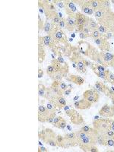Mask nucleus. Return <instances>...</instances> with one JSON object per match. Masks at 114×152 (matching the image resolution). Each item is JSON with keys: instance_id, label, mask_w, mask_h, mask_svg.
<instances>
[{"instance_id": "nucleus-16", "label": "nucleus", "mask_w": 114, "mask_h": 152, "mask_svg": "<svg viewBox=\"0 0 114 152\" xmlns=\"http://www.w3.org/2000/svg\"><path fill=\"white\" fill-rule=\"evenodd\" d=\"M38 94H39L40 97H43V98L49 100L52 94H51L50 91V88H48L45 85L40 83L38 85Z\"/></svg>"}, {"instance_id": "nucleus-34", "label": "nucleus", "mask_w": 114, "mask_h": 152, "mask_svg": "<svg viewBox=\"0 0 114 152\" xmlns=\"http://www.w3.org/2000/svg\"><path fill=\"white\" fill-rule=\"evenodd\" d=\"M66 126H67L66 120L65 119L62 118V120L59 122V124L57 125L56 128H58V129H64L66 127Z\"/></svg>"}, {"instance_id": "nucleus-24", "label": "nucleus", "mask_w": 114, "mask_h": 152, "mask_svg": "<svg viewBox=\"0 0 114 152\" xmlns=\"http://www.w3.org/2000/svg\"><path fill=\"white\" fill-rule=\"evenodd\" d=\"M81 149L86 152H98L96 145H83L79 146Z\"/></svg>"}, {"instance_id": "nucleus-37", "label": "nucleus", "mask_w": 114, "mask_h": 152, "mask_svg": "<svg viewBox=\"0 0 114 152\" xmlns=\"http://www.w3.org/2000/svg\"><path fill=\"white\" fill-rule=\"evenodd\" d=\"M62 119V117H61V116H56L55 118H54V119H53L52 124H53L55 127H56L57 125L59 124V122H60Z\"/></svg>"}, {"instance_id": "nucleus-14", "label": "nucleus", "mask_w": 114, "mask_h": 152, "mask_svg": "<svg viewBox=\"0 0 114 152\" xmlns=\"http://www.w3.org/2000/svg\"><path fill=\"white\" fill-rule=\"evenodd\" d=\"M95 44L97 47L102 51V52H108L110 49V44L107 40H106L104 37L98 38L94 40Z\"/></svg>"}, {"instance_id": "nucleus-30", "label": "nucleus", "mask_w": 114, "mask_h": 152, "mask_svg": "<svg viewBox=\"0 0 114 152\" xmlns=\"http://www.w3.org/2000/svg\"><path fill=\"white\" fill-rule=\"evenodd\" d=\"M90 35H91V37L93 38L94 40H95V39H98V38L104 37V34H100V33L98 31V30H94L93 31H91Z\"/></svg>"}, {"instance_id": "nucleus-48", "label": "nucleus", "mask_w": 114, "mask_h": 152, "mask_svg": "<svg viewBox=\"0 0 114 152\" xmlns=\"http://www.w3.org/2000/svg\"><path fill=\"white\" fill-rule=\"evenodd\" d=\"M71 92H72V88H69V89H67L66 91H64V95H66V96H68V95H69L70 94H71Z\"/></svg>"}, {"instance_id": "nucleus-36", "label": "nucleus", "mask_w": 114, "mask_h": 152, "mask_svg": "<svg viewBox=\"0 0 114 152\" xmlns=\"http://www.w3.org/2000/svg\"><path fill=\"white\" fill-rule=\"evenodd\" d=\"M66 18H61V20L59 21V23L58 24V26H59V28L62 29V28H66Z\"/></svg>"}, {"instance_id": "nucleus-35", "label": "nucleus", "mask_w": 114, "mask_h": 152, "mask_svg": "<svg viewBox=\"0 0 114 152\" xmlns=\"http://www.w3.org/2000/svg\"><path fill=\"white\" fill-rule=\"evenodd\" d=\"M102 2V7H104V8H106V9H111V7H110V1L109 0H101Z\"/></svg>"}, {"instance_id": "nucleus-1", "label": "nucleus", "mask_w": 114, "mask_h": 152, "mask_svg": "<svg viewBox=\"0 0 114 152\" xmlns=\"http://www.w3.org/2000/svg\"><path fill=\"white\" fill-rule=\"evenodd\" d=\"M94 17L100 26H102L109 32L114 33V12L111 9L100 8L94 12Z\"/></svg>"}, {"instance_id": "nucleus-44", "label": "nucleus", "mask_w": 114, "mask_h": 152, "mask_svg": "<svg viewBox=\"0 0 114 152\" xmlns=\"http://www.w3.org/2000/svg\"><path fill=\"white\" fill-rule=\"evenodd\" d=\"M97 30H98V31H99L100 34H104V35H105L106 34H107L108 32H109L105 28H104V27H102V26H99V28H98Z\"/></svg>"}, {"instance_id": "nucleus-49", "label": "nucleus", "mask_w": 114, "mask_h": 152, "mask_svg": "<svg viewBox=\"0 0 114 152\" xmlns=\"http://www.w3.org/2000/svg\"><path fill=\"white\" fill-rule=\"evenodd\" d=\"M109 97H110V99L112 100V103H113V104L114 105V92L113 94H111L109 96Z\"/></svg>"}, {"instance_id": "nucleus-27", "label": "nucleus", "mask_w": 114, "mask_h": 152, "mask_svg": "<svg viewBox=\"0 0 114 152\" xmlns=\"http://www.w3.org/2000/svg\"><path fill=\"white\" fill-rule=\"evenodd\" d=\"M56 143L57 146H59L60 148H66V140L63 136H62L61 135H57L56 136Z\"/></svg>"}, {"instance_id": "nucleus-53", "label": "nucleus", "mask_w": 114, "mask_h": 152, "mask_svg": "<svg viewBox=\"0 0 114 152\" xmlns=\"http://www.w3.org/2000/svg\"><path fill=\"white\" fill-rule=\"evenodd\" d=\"M110 129L113 130V131H114V126H110Z\"/></svg>"}, {"instance_id": "nucleus-4", "label": "nucleus", "mask_w": 114, "mask_h": 152, "mask_svg": "<svg viewBox=\"0 0 114 152\" xmlns=\"http://www.w3.org/2000/svg\"><path fill=\"white\" fill-rule=\"evenodd\" d=\"M56 136L57 135L55 132H53L52 129L48 128L43 129L39 132V138L40 139L46 144L53 147L57 146Z\"/></svg>"}, {"instance_id": "nucleus-25", "label": "nucleus", "mask_w": 114, "mask_h": 152, "mask_svg": "<svg viewBox=\"0 0 114 152\" xmlns=\"http://www.w3.org/2000/svg\"><path fill=\"white\" fill-rule=\"evenodd\" d=\"M99 26L100 25L98 24V23H97L96 20H94V19L91 18L89 17L88 22V26H87V27L89 28V30L91 31V32L94 31V30L98 29Z\"/></svg>"}, {"instance_id": "nucleus-41", "label": "nucleus", "mask_w": 114, "mask_h": 152, "mask_svg": "<svg viewBox=\"0 0 114 152\" xmlns=\"http://www.w3.org/2000/svg\"><path fill=\"white\" fill-rule=\"evenodd\" d=\"M76 71L78 73H80V74H85L87 72V69L86 67H78V66H77L76 67Z\"/></svg>"}, {"instance_id": "nucleus-23", "label": "nucleus", "mask_w": 114, "mask_h": 152, "mask_svg": "<svg viewBox=\"0 0 114 152\" xmlns=\"http://www.w3.org/2000/svg\"><path fill=\"white\" fill-rule=\"evenodd\" d=\"M81 130H82L83 132H85L88 135H90V136L97 137V135H99V133L97 132V131L96 129H94V128H91V127L88 126H84L81 128Z\"/></svg>"}, {"instance_id": "nucleus-45", "label": "nucleus", "mask_w": 114, "mask_h": 152, "mask_svg": "<svg viewBox=\"0 0 114 152\" xmlns=\"http://www.w3.org/2000/svg\"><path fill=\"white\" fill-rule=\"evenodd\" d=\"M114 36V33H112V32H108L107 34H106L104 35V38H105L106 40H109L110 38L113 37Z\"/></svg>"}, {"instance_id": "nucleus-13", "label": "nucleus", "mask_w": 114, "mask_h": 152, "mask_svg": "<svg viewBox=\"0 0 114 152\" xmlns=\"http://www.w3.org/2000/svg\"><path fill=\"white\" fill-rule=\"evenodd\" d=\"M47 53L45 51V45L43 42L42 37L39 36L38 37V62L42 63L44 61Z\"/></svg>"}, {"instance_id": "nucleus-42", "label": "nucleus", "mask_w": 114, "mask_h": 152, "mask_svg": "<svg viewBox=\"0 0 114 152\" xmlns=\"http://www.w3.org/2000/svg\"><path fill=\"white\" fill-rule=\"evenodd\" d=\"M59 87H60V88H61V90L62 91H66L68 89V85H66V83L63 82V81H59Z\"/></svg>"}, {"instance_id": "nucleus-40", "label": "nucleus", "mask_w": 114, "mask_h": 152, "mask_svg": "<svg viewBox=\"0 0 114 152\" xmlns=\"http://www.w3.org/2000/svg\"><path fill=\"white\" fill-rule=\"evenodd\" d=\"M104 135H105L107 138H112V139H114V131H113V130H111V129L107 132L106 133H104Z\"/></svg>"}, {"instance_id": "nucleus-20", "label": "nucleus", "mask_w": 114, "mask_h": 152, "mask_svg": "<svg viewBox=\"0 0 114 152\" xmlns=\"http://www.w3.org/2000/svg\"><path fill=\"white\" fill-rule=\"evenodd\" d=\"M99 115L102 117L105 118H111L112 116V111H111V106L105 104L102 107V108L99 110Z\"/></svg>"}, {"instance_id": "nucleus-50", "label": "nucleus", "mask_w": 114, "mask_h": 152, "mask_svg": "<svg viewBox=\"0 0 114 152\" xmlns=\"http://www.w3.org/2000/svg\"><path fill=\"white\" fill-rule=\"evenodd\" d=\"M111 111H112L113 117H114V105L111 106Z\"/></svg>"}, {"instance_id": "nucleus-22", "label": "nucleus", "mask_w": 114, "mask_h": 152, "mask_svg": "<svg viewBox=\"0 0 114 152\" xmlns=\"http://www.w3.org/2000/svg\"><path fill=\"white\" fill-rule=\"evenodd\" d=\"M94 86H95V88L98 90V91H101L102 93L105 94H107L108 91L110 89V88L107 86V85H106L104 82L100 81H97V82L95 83Z\"/></svg>"}, {"instance_id": "nucleus-26", "label": "nucleus", "mask_w": 114, "mask_h": 152, "mask_svg": "<svg viewBox=\"0 0 114 152\" xmlns=\"http://www.w3.org/2000/svg\"><path fill=\"white\" fill-rule=\"evenodd\" d=\"M89 1H90V4L94 12L102 7L101 0H89Z\"/></svg>"}, {"instance_id": "nucleus-51", "label": "nucleus", "mask_w": 114, "mask_h": 152, "mask_svg": "<svg viewBox=\"0 0 114 152\" xmlns=\"http://www.w3.org/2000/svg\"><path fill=\"white\" fill-rule=\"evenodd\" d=\"M110 66V67H112L113 69H114V59H113V60L112 62H111V63L110 64V66Z\"/></svg>"}, {"instance_id": "nucleus-21", "label": "nucleus", "mask_w": 114, "mask_h": 152, "mask_svg": "<svg viewBox=\"0 0 114 152\" xmlns=\"http://www.w3.org/2000/svg\"><path fill=\"white\" fill-rule=\"evenodd\" d=\"M66 29L70 32L75 31L76 28V23L75 18L70 17H66Z\"/></svg>"}, {"instance_id": "nucleus-39", "label": "nucleus", "mask_w": 114, "mask_h": 152, "mask_svg": "<svg viewBox=\"0 0 114 152\" xmlns=\"http://www.w3.org/2000/svg\"><path fill=\"white\" fill-rule=\"evenodd\" d=\"M79 37H80V39H81V40H86L87 38L91 37V35L88 34H85L84 32H80V33H79Z\"/></svg>"}, {"instance_id": "nucleus-52", "label": "nucleus", "mask_w": 114, "mask_h": 152, "mask_svg": "<svg viewBox=\"0 0 114 152\" xmlns=\"http://www.w3.org/2000/svg\"><path fill=\"white\" fill-rule=\"evenodd\" d=\"M40 149H41V151H48V150H47V148H40Z\"/></svg>"}, {"instance_id": "nucleus-18", "label": "nucleus", "mask_w": 114, "mask_h": 152, "mask_svg": "<svg viewBox=\"0 0 114 152\" xmlns=\"http://www.w3.org/2000/svg\"><path fill=\"white\" fill-rule=\"evenodd\" d=\"M66 78V80L70 81V82L74 83V84H75V85H79V86H80V85H84L85 82V80L82 78V77L76 75L71 74Z\"/></svg>"}, {"instance_id": "nucleus-11", "label": "nucleus", "mask_w": 114, "mask_h": 152, "mask_svg": "<svg viewBox=\"0 0 114 152\" xmlns=\"http://www.w3.org/2000/svg\"><path fill=\"white\" fill-rule=\"evenodd\" d=\"M75 3L80 7L81 12L85 14V15H91L92 14H94V11L92 9L91 4H90V1H85V0H78L75 1Z\"/></svg>"}, {"instance_id": "nucleus-3", "label": "nucleus", "mask_w": 114, "mask_h": 152, "mask_svg": "<svg viewBox=\"0 0 114 152\" xmlns=\"http://www.w3.org/2000/svg\"><path fill=\"white\" fill-rule=\"evenodd\" d=\"M78 49L81 54L88 57L93 61L97 53H99L95 47H92V45L90 44L88 42L83 40H79L78 42Z\"/></svg>"}, {"instance_id": "nucleus-6", "label": "nucleus", "mask_w": 114, "mask_h": 152, "mask_svg": "<svg viewBox=\"0 0 114 152\" xmlns=\"http://www.w3.org/2000/svg\"><path fill=\"white\" fill-rule=\"evenodd\" d=\"M111 121L110 119H98L93 122V128L96 129L99 134H104L110 130Z\"/></svg>"}, {"instance_id": "nucleus-19", "label": "nucleus", "mask_w": 114, "mask_h": 152, "mask_svg": "<svg viewBox=\"0 0 114 152\" xmlns=\"http://www.w3.org/2000/svg\"><path fill=\"white\" fill-rule=\"evenodd\" d=\"M52 95L58 94V95H64V91H62L59 87V81H53V83L51 84L50 87L49 88Z\"/></svg>"}, {"instance_id": "nucleus-5", "label": "nucleus", "mask_w": 114, "mask_h": 152, "mask_svg": "<svg viewBox=\"0 0 114 152\" xmlns=\"http://www.w3.org/2000/svg\"><path fill=\"white\" fill-rule=\"evenodd\" d=\"M56 117V114L51 113L46 106L40 104L38 107V120L41 123H53Z\"/></svg>"}, {"instance_id": "nucleus-7", "label": "nucleus", "mask_w": 114, "mask_h": 152, "mask_svg": "<svg viewBox=\"0 0 114 152\" xmlns=\"http://www.w3.org/2000/svg\"><path fill=\"white\" fill-rule=\"evenodd\" d=\"M88 16L83 14L81 12H78L76 13L75 16V20L76 23L75 31L80 33L82 31L83 28L88 26Z\"/></svg>"}, {"instance_id": "nucleus-10", "label": "nucleus", "mask_w": 114, "mask_h": 152, "mask_svg": "<svg viewBox=\"0 0 114 152\" xmlns=\"http://www.w3.org/2000/svg\"><path fill=\"white\" fill-rule=\"evenodd\" d=\"M48 100L49 102L53 104L56 108H58L59 110L62 109V108H64L66 106V99L64 98L63 95H51Z\"/></svg>"}, {"instance_id": "nucleus-55", "label": "nucleus", "mask_w": 114, "mask_h": 152, "mask_svg": "<svg viewBox=\"0 0 114 152\" xmlns=\"http://www.w3.org/2000/svg\"><path fill=\"white\" fill-rule=\"evenodd\" d=\"M111 2H112L113 4H114V0H112V1H111Z\"/></svg>"}, {"instance_id": "nucleus-17", "label": "nucleus", "mask_w": 114, "mask_h": 152, "mask_svg": "<svg viewBox=\"0 0 114 152\" xmlns=\"http://www.w3.org/2000/svg\"><path fill=\"white\" fill-rule=\"evenodd\" d=\"M97 137L88 135L83 138H78V146L83 145H96Z\"/></svg>"}, {"instance_id": "nucleus-2", "label": "nucleus", "mask_w": 114, "mask_h": 152, "mask_svg": "<svg viewBox=\"0 0 114 152\" xmlns=\"http://www.w3.org/2000/svg\"><path fill=\"white\" fill-rule=\"evenodd\" d=\"M53 40L55 41L56 44L58 46L59 44L67 45L69 43V39L67 37V35L65 34V32L59 28L58 24L51 22V31L50 33Z\"/></svg>"}, {"instance_id": "nucleus-54", "label": "nucleus", "mask_w": 114, "mask_h": 152, "mask_svg": "<svg viewBox=\"0 0 114 152\" xmlns=\"http://www.w3.org/2000/svg\"><path fill=\"white\" fill-rule=\"evenodd\" d=\"M78 97H75V100H77V99H78Z\"/></svg>"}, {"instance_id": "nucleus-31", "label": "nucleus", "mask_w": 114, "mask_h": 152, "mask_svg": "<svg viewBox=\"0 0 114 152\" xmlns=\"http://www.w3.org/2000/svg\"><path fill=\"white\" fill-rule=\"evenodd\" d=\"M43 31L46 33H47V34H49L50 33L51 31V21L49 20H46V21L44 22V25H43Z\"/></svg>"}, {"instance_id": "nucleus-38", "label": "nucleus", "mask_w": 114, "mask_h": 152, "mask_svg": "<svg viewBox=\"0 0 114 152\" xmlns=\"http://www.w3.org/2000/svg\"><path fill=\"white\" fill-rule=\"evenodd\" d=\"M43 25H44V22L43 21V20L40 18V16H38V28H39V31L43 29Z\"/></svg>"}, {"instance_id": "nucleus-29", "label": "nucleus", "mask_w": 114, "mask_h": 152, "mask_svg": "<svg viewBox=\"0 0 114 152\" xmlns=\"http://www.w3.org/2000/svg\"><path fill=\"white\" fill-rule=\"evenodd\" d=\"M109 72H110V71L107 70L106 72H94V74L100 78H101L102 79H104V81H107L108 82V81H109Z\"/></svg>"}, {"instance_id": "nucleus-33", "label": "nucleus", "mask_w": 114, "mask_h": 152, "mask_svg": "<svg viewBox=\"0 0 114 152\" xmlns=\"http://www.w3.org/2000/svg\"><path fill=\"white\" fill-rule=\"evenodd\" d=\"M63 78V76L62 75V73L60 72H56L53 77L52 78L53 81H61L62 79Z\"/></svg>"}, {"instance_id": "nucleus-32", "label": "nucleus", "mask_w": 114, "mask_h": 152, "mask_svg": "<svg viewBox=\"0 0 114 152\" xmlns=\"http://www.w3.org/2000/svg\"><path fill=\"white\" fill-rule=\"evenodd\" d=\"M47 75L50 76V78H53L54 74L56 73L55 69H54V67H53L51 64L50 65V66H48V67L47 68Z\"/></svg>"}, {"instance_id": "nucleus-12", "label": "nucleus", "mask_w": 114, "mask_h": 152, "mask_svg": "<svg viewBox=\"0 0 114 152\" xmlns=\"http://www.w3.org/2000/svg\"><path fill=\"white\" fill-rule=\"evenodd\" d=\"M66 140V145L67 147H73V146L78 145V138L76 135V132L67 133L64 136Z\"/></svg>"}, {"instance_id": "nucleus-43", "label": "nucleus", "mask_w": 114, "mask_h": 152, "mask_svg": "<svg viewBox=\"0 0 114 152\" xmlns=\"http://www.w3.org/2000/svg\"><path fill=\"white\" fill-rule=\"evenodd\" d=\"M108 82L114 85V74L110 71L109 72V81H108Z\"/></svg>"}, {"instance_id": "nucleus-8", "label": "nucleus", "mask_w": 114, "mask_h": 152, "mask_svg": "<svg viewBox=\"0 0 114 152\" xmlns=\"http://www.w3.org/2000/svg\"><path fill=\"white\" fill-rule=\"evenodd\" d=\"M66 115L70 118V121L72 124L81 125L84 123L83 116L75 109H69L66 112Z\"/></svg>"}, {"instance_id": "nucleus-28", "label": "nucleus", "mask_w": 114, "mask_h": 152, "mask_svg": "<svg viewBox=\"0 0 114 152\" xmlns=\"http://www.w3.org/2000/svg\"><path fill=\"white\" fill-rule=\"evenodd\" d=\"M51 65L54 67V69H55V70H56V72H59V71L62 69V66H63V65L60 63V62H59L56 59H53V60L51 61Z\"/></svg>"}, {"instance_id": "nucleus-46", "label": "nucleus", "mask_w": 114, "mask_h": 152, "mask_svg": "<svg viewBox=\"0 0 114 152\" xmlns=\"http://www.w3.org/2000/svg\"><path fill=\"white\" fill-rule=\"evenodd\" d=\"M56 4L60 9H65V3L64 1H56Z\"/></svg>"}, {"instance_id": "nucleus-9", "label": "nucleus", "mask_w": 114, "mask_h": 152, "mask_svg": "<svg viewBox=\"0 0 114 152\" xmlns=\"http://www.w3.org/2000/svg\"><path fill=\"white\" fill-rule=\"evenodd\" d=\"M65 3V12L67 15V17L75 18L76 13L78 12V8L76 6L75 1L73 0H66L64 1Z\"/></svg>"}, {"instance_id": "nucleus-47", "label": "nucleus", "mask_w": 114, "mask_h": 152, "mask_svg": "<svg viewBox=\"0 0 114 152\" xmlns=\"http://www.w3.org/2000/svg\"><path fill=\"white\" fill-rule=\"evenodd\" d=\"M43 75H44V72H43V71L40 68H39L38 69V78H42L43 76Z\"/></svg>"}, {"instance_id": "nucleus-15", "label": "nucleus", "mask_w": 114, "mask_h": 152, "mask_svg": "<svg viewBox=\"0 0 114 152\" xmlns=\"http://www.w3.org/2000/svg\"><path fill=\"white\" fill-rule=\"evenodd\" d=\"M92 103L89 102L88 100H87L86 99H85L83 97L82 99L79 100H77L74 103V106L78 110H87V109H89L92 107Z\"/></svg>"}]
</instances>
